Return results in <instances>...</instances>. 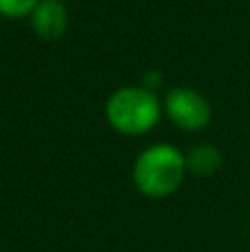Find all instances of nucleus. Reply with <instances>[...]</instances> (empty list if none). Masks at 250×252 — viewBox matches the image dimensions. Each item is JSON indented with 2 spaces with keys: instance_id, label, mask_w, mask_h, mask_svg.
Wrapping results in <instances>:
<instances>
[{
  "instance_id": "0eeeda50",
  "label": "nucleus",
  "mask_w": 250,
  "mask_h": 252,
  "mask_svg": "<svg viewBox=\"0 0 250 252\" xmlns=\"http://www.w3.org/2000/svg\"><path fill=\"white\" fill-rule=\"evenodd\" d=\"M60 2H62V0H60Z\"/></svg>"
},
{
  "instance_id": "f257e3e1",
  "label": "nucleus",
  "mask_w": 250,
  "mask_h": 252,
  "mask_svg": "<svg viewBox=\"0 0 250 252\" xmlns=\"http://www.w3.org/2000/svg\"><path fill=\"white\" fill-rule=\"evenodd\" d=\"M186 157L171 144H155L140 153L133 166V182L142 195L164 199L182 186L186 175Z\"/></svg>"
},
{
  "instance_id": "f03ea898",
  "label": "nucleus",
  "mask_w": 250,
  "mask_h": 252,
  "mask_svg": "<svg viewBox=\"0 0 250 252\" xmlns=\"http://www.w3.org/2000/svg\"><path fill=\"white\" fill-rule=\"evenodd\" d=\"M106 120L122 135L149 133L159 120V102L146 87H124L106 102Z\"/></svg>"
},
{
  "instance_id": "39448f33",
  "label": "nucleus",
  "mask_w": 250,
  "mask_h": 252,
  "mask_svg": "<svg viewBox=\"0 0 250 252\" xmlns=\"http://www.w3.org/2000/svg\"><path fill=\"white\" fill-rule=\"evenodd\" d=\"M221 166V153L217 146L211 144H202V146L190 148V153L186 155V168L190 173L199 175V177H208L215 175Z\"/></svg>"
},
{
  "instance_id": "20e7f679",
  "label": "nucleus",
  "mask_w": 250,
  "mask_h": 252,
  "mask_svg": "<svg viewBox=\"0 0 250 252\" xmlns=\"http://www.w3.org/2000/svg\"><path fill=\"white\" fill-rule=\"evenodd\" d=\"M31 27L33 31L44 40H56L64 33L69 18H66V9L60 0H40L38 7L31 13Z\"/></svg>"
},
{
  "instance_id": "7ed1b4c3",
  "label": "nucleus",
  "mask_w": 250,
  "mask_h": 252,
  "mask_svg": "<svg viewBox=\"0 0 250 252\" xmlns=\"http://www.w3.org/2000/svg\"><path fill=\"white\" fill-rule=\"evenodd\" d=\"M168 118L182 130H202L211 122V104L193 89H173L164 100Z\"/></svg>"
},
{
  "instance_id": "423d86ee",
  "label": "nucleus",
  "mask_w": 250,
  "mask_h": 252,
  "mask_svg": "<svg viewBox=\"0 0 250 252\" xmlns=\"http://www.w3.org/2000/svg\"><path fill=\"white\" fill-rule=\"evenodd\" d=\"M40 0H0V16L7 18H25L31 16Z\"/></svg>"
}]
</instances>
